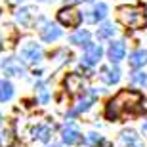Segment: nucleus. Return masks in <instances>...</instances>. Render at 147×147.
I'll list each match as a JSON object with an SVG mask.
<instances>
[{
    "label": "nucleus",
    "instance_id": "19",
    "mask_svg": "<svg viewBox=\"0 0 147 147\" xmlns=\"http://www.w3.org/2000/svg\"><path fill=\"white\" fill-rule=\"evenodd\" d=\"M113 34H117V29H115L113 23H105L103 27L98 31V38H109Z\"/></svg>",
    "mask_w": 147,
    "mask_h": 147
},
{
    "label": "nucleus",
    "instance_id": "9",
    "mask_svg": "<svg viewBox=\"0 0 147 147\" xmlns=\"http://www.w3.org/2000/svg\"><path fill=\"white\" fill-rule=\"evenodd\" d=\"M103 55V50L99 44H86V54H84V61L88 65H96Z\"/></svg>",
    "mask_w": 147,
    "mask_h": 147
},
{
    "label": "nucleus",
    "instance_id": "23",
    "mask_svg": "<svg viewBox=\"0 0 147 147\" xmlns=\"http://www.w3.org/2000/svg\"><path fill=\"white\" fill-rule=\"evenodd\" d=\"M38 94H40V101L46 103V101H48V90H46L44 84H38Z\"/></svg>",
    "mask_w": 147,
    "mask_h": 147
},
{
    "label": "nucleus",
    "instance_id": "12",
    "mask_svg": "<svg viewBox=\"0 0 147 147\" xmlns=\"http://www.w3.org/2000/svg\"><path fill=\"white\" fill-rule=\"evenodd\" d=\"M119 78H120V71L117 67L109 65V67H103V69H101V80H103L105 84H117Z\"/></svg>",
    "mask_w": 147,
    "mask_h": 147
},
{
    "label": "nucleus",
    "instance_id": "11",
    "mask_svg": "<svg viewBox=\"0 0 147 147\" xmlns=\"http://www.w3.org/2000/svg\"><path fill=\"white\" fill-rule=\"evenodd\" d=\"M124 52H126V46L122 40H119V42H113L109 46V59L113 61V63H119L122 57H124Z\"/></svg>",
    "mask_w": 147,
    "mask_h": 147
},
{
    "label": "nucleus",
    "instance_id": "14",
    "mask_svg": "<svg viewBox=\"0 0 147 147\" xmlns=\"http://www.w3.org/2000/svg\"><path fill=\"white\" fill-rule=\"evenodd\" d=\"M96 96H98V92H96V90H90V92H88V96L84 99H80V103H78V107H76L75 111H73L71 115H75V113H80V111H86L88 107H90V105L94 103V99H96Z\"/></svg>",
    "mask_w": 147,
    "mask_h": 147
},
{
    "label": "nucleus",
    "instance_id": "6",
    "mask_svg": "<svg viewBox=\"0 0 147 147\" xmlns=\"http://www.w3.org/2000/svg\"><path fill=\"white\" fill-rule=\"evenodd\" d=\"M38 31H40L42 40H46V42H52V40H55V38L61 36V29H57V25L46 21V19L40 21V29H38Z\"/></svg>",
    "mask_w": 147,
    "mask_h": 147
},
{
    "label": "nucleus",
    "instance_id": "2",
    "mask_svg": "<svg viewBox=\"0 0 147 147\" xmlns=\"http://www.w3.org/2000/svg\"><path fill=\"white\" fill-rule=\"evenodd\" d=\"M119 19L128 29H143L147 23L143 6H122L119 8Z\"/></svg>",
    "mask_w": 147,
    "mask_h": 147
},
{
    "label": "nucleus",
    "instance_id": "5",
    "mask_svg": "<svg viewBox=\"0 0 147 147\" xmlns=\"http://www.w3.org/2000/svg\"><path fill=\"white\" fill-rule=\"evenodd\" d=\"M13 142H16V134H13L11 122L0 119V147H11Z\"/></svg>",
    "mask_w": 147,
    "mask_h": 147
},
{
    "label": "nucleus",
    "instance_id": "25",
    "mask_svg": "<svg viewBox=\"0 0 147 147\" xmlns=\"http://www.w3.org/2000/svg\"><path fill=\"white\" fill-rule=\"evenodd\" d=\"M69 2H88V0H69Z\"/></svg>",
    "mask_w": 147,
    "mask_h": 147
},
{
    "label": "nucleus",
    "instance_id": "13",
    "mask_svg": "<svg viewBox=\"0 0 147 147\" xmlns=\"http://www.w3.org/2000/svg\"><path fill=\"white\" fill-rule=\"evenodd\" d=\"M124 147H143V143L140 142V138L136 136V132L134 130H124L122 132V136H120Z\"/></svg>",
    "mask_w": 147,
    "mask_h": 147
},
{
    "label": "nucleus",
    "instance_id": "16",
    "mask_svg": "<svg viewBox=\"0 0 147 147\" xmlns=\"http://www.w3.org/2000/svg\"><path fill=\"white\" fill-rule=\"evenodd\" d=\"M13 96V88L8 80H0V101H8Z\"/></svg>",
    "mask_w": 147,
    "mask_h": 147
},
{
    "label": "nucleus",
    "instance_id": "3",
    "mask_svg": "<svg viewBox=\"0 0 147 147\" xmlns=\"http://www.w3.org/2000/svg\"><path fill=\"white\" fill-rule=\"evenodd\" d=\"M57 19H59V23H63V25H67V27H78V23H80V13L75 10V8H71V6H67V8H61L59 13H57Z\"/></svg>",
    "mask_w": 147,
    "mask_h": 147
},
{
    "label": "nucleus",
    "instance_id": "24",
    "mask_svg": "<svg viewBox=\"0 0 147 147\" xmlns=\"http://www.w3.org/2000/svg\"><path fill=\"white\" fill-rule=\"evenodd\" d=\"M96 142H99V136H96V134H90V136H88V145H94Z\"/></svg>",
    "mask_w": 147,
    "mask_h": 147
},
{
    "label": "nucleus",
    "instance_id": "21",
    "mask_svg": "<svg viewBox=\"0 0 147 147\" xmlns=\"http://www.w3.org/2000/svg\"><path fill=\"white\" fill-rule=\"evenodd\" d=\"M88 40H90V33L88 31H78V33H75L71 36L73 44H88Z\"/></svg>",
    "mask_w": 147,
    "mask_h": 147
},
{
    "label": "nucleus",
    "instance_id": "17",
    "mask_svg": "<svg viewBox=\"0 0 147 147\" xmlns=\"http://www.w3.org/2000/svg\"><path fill=\"white\" fill-rule=\"evenodd\" d=\"M33 8H23V10H19V11H17V21H19V23H21V25H29V23H31V19H33V16H34V13H33Z\"/></svg>",
    "mask_w": 147,
    "mask_h": 147
},
{
    "label": "nucleus",
    "instance_id": "1",
    "mask_svg": "<svg viewBox=\"0 0 147 147\" xmlns=\"http://www.w3.org/2000/svg\"><path fill=\"white\" fill-rule=\"evenodd\" d=\"M142 94L134 92V90H122L107 103L105 109V117L109 120L122 119L126 115H134L138 113V105L142 103Z\"/></svg>",
    "mask_w": 147,
    "mask_h": 147
},
{
    "label": "nucleus",
    "instance_id": "22",
    "mask_svg": "<svg viewBox=\"0 0 147 147\" xmlns=\"http://www.w3.org/2000/svg\"><path fill=\"white\" fill-rule=\"evenodd\" d=\"M132 82H134V84H145L147 75L145 73H134V75H132Z\"/></svg>",
    "mask_w": 147,
    "mask_h": 147
},
{
    "label": "nucleus",
    "instance_id": "15",
    "mask_svg": "<svg viewBox=\"0 0 147 147\" xmlns=\"http://www.w3.org/2000/svg\"><path fill=\"white\" fill-rule=\"evenodd\" d=\"M147 63V52L145 50H138L130 55V65L132 67H143Z\"/></svg>",
    "mask_w": 147,
    "mask_h": 147
},
{
    "label": "nucleus",
    "instance_id": "29",
    "mask_svg": "<svg viewBox=\"0 0 147 147\" xmlns=\"http://www.w3.org/2000/svg\"><path fill=\"white\" fill-rule=\"evenodd\" d=\"M0 119H2V117H0Z\"/></svg>",
    "mask_w": 147,
    "mask_h": 147
},
{
    "label": "nucleus",
    "instance_id": "28",
    "mask_svg": "<svg viewBox=\"0 0 147 147\" xmlns=\"http://www.w3.org/2000/svg\"><path fill=\"white\" fill-rule=\"evenodd\" d=\"M0 48H2V44H0Z\"/></svg>",
    "mask_w": 147,
    "mask_h": 147
},
{
    "label": "nucleus",
    "instance_id": "27",
    "mask_svg": "<svg viewBox=\"0 0 147 147\" xmlns=\"http://www.w3.org/2000/svg\"><path fill=\"white\" fill-rule=\"evenodd\" d=\"M10 2H13V4H16V2H19V0H10Z\"/></svg>",
    "mask_w": 147,
    "mask_h": 147
},
{
    "label": "nucleus",
    "instance_id": "4",
    "mask_svg": "<svg viewBox=\"0 0 147 147\" xmlns=\"http://www.w3.org/2000/svg\"><path fill=\"white\" fill-rule=\"evenodd\" d=\"M19 55H21V59L25 61V63L33 65V63H38V61L42 59V50L38 48L36 44H27V46L21 48Z\"/></svg>",
    "mask_w": 147,
    "mask_h": 147
},
{
    "label": "nucleus",
    "instance_id": "8",
    "mask_svg": "<svg viewBox=\"0 0 147 147\" xmlns=\"http://www.w3.org/2000/svg\"><path fill=\"white\" fill-rule=\"evenodd\" d=\"M2 69L6 71V75H11V76H23L25 75V67L21 65V61L13 59V57L2 61Z\"/></svg>",
    "mask_w": 147,
    "mask_h": 147
},
{
    "label": "nucleus",
    "instance_id": "26",
    "mask_svg": "<svg viewBox=\"0 0 147 147\" xmlns=\"http://www.w3.org/2000/svg\"><path fill=\"white\" fill-rule=\"evenodd\" d=\"M143 132H145V134H147V122H145V124H143Z\"/></svg>",
    "mask_w": 147,
    "mask_h": 147
},
{
    "label": "nucleus",
    "instance_id": "20",
    "mask_svg": "<svg viewBox=\"0 0 147 147\" xmlns=\"http://www.w3.org/2000/svg\"><path fill=\"white\" fill-rule=\"evenodd\" d=\"M33 134H34V138H38V140H42V142H48L50 140V126H36L33 130Z\"/></svg>",
    "mask_w": 147,
    "mask_h": 147
},
{
    "label": "nucleus",
    "instance_id": "10",
    "mask_svg": "<svg viewBox=\"0 0 147 147\" xmlns=\"http://www.w3.org/2000/svg\"><path fill=\"white\" fill-rule=\"evenodd\" d=\"M65 86H67V90L71 94H84L86 90H84V80H82V76H78V75H69L65 78Z\"/></svg>",
    "mask_w": 147,
    "mask_h": 147
},
{
    "label": "nucleus",
    "instance_id": "7",
    "mask_svg": "<svg viewBox=\"0 0 147 147\" xmlns=\"http://www.w3.org/2000/svg\"><path fill=\"white\" fill-rule=\"evenodd\" d=\"M80 130H78V126L73 124V122H67L65 128H63V142L67 145H75V143L80 142Z\"/></svg>",
    "mask_w": 147,
    "mask_h": 147
},
{
    "label": "nucleus",
    "instance_id": "18",
    "mask_svg": "<svg viewBox=\"0 0 147 147\" xmlns=\"http://www.w3.org/2000/svg\"><path fill=\"white\" fill-rule=\"evenodd\" d=\"M105 16H107V6L105 4H98L96 8H94L92 16L88 17V21H99V19H103Z\"/></svg>",
    "mask_w": 147,
    "mask_h": 147
}]
</instances>
